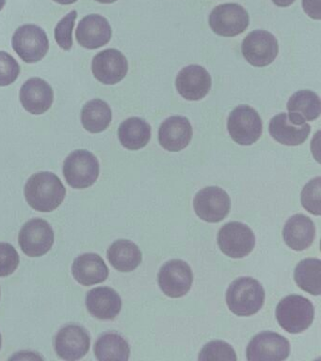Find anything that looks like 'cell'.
I'll return each mask as SVG.
<instances>
[{
  "label": "cell",
  "mask_w": 321,
  "mask_h": 361,
  "mask_svg": "<svg viewBox=\"0 0 321 361\" xmlns=\"http://www.w3.org/2000/svg\"><path fill=\"white\" fill-rule=\"evenodd\" d=\"M111 120V107L100 99L87 102L81 110V123L84 128L92 134L105 131Z\"/></svg>",
  "instance_id": "4316f807"
},
{
  "label": "cell",
  "mask_w": 321,
  "mask_h": 361,
  "mask_svg": "<svg viewBox=\"0 0 321 361\" xmlns=\"http://www.w3.org/2000/svg\"><path fill=\"white\" fill-rule=\"evenodd\" d=\"M112 30L105 17L90 14L78 23L75 37L81 47L87 49H97L111 41Z\"/></svg>",
  "instance_id": "e0dca14e"
},
{
  "label": "cell",
  "mask_w": 321,
  "mask_h": 361,
  "mask_svg": "<svg viewBox=\"0 0 321 361\" xmlns=\"http://www.w3.org/2000/svg\"><path fill=\"white\" fill-rule=\"evenodd\" d=\"M284 243L296 251H303L311 247L315 237L314 222L303 214L290 217L283 231Z\"/></svg>",
  "instance_id": "603a6c76"
},
{
  "label": "cell",
  "mask_w": 321,
  "mask_h": 361,
  "mask_svg": "<svg viewBox=\"0 0 321 361\" xmlns=\"http://www.w3.org/2000/svg\"><path fill=\"white\" fill-rule=\"evenodd\" d=\"M22 251L29 257H41L54 244V231L46 220L33 219L25 223L18 236Z\"/></svg>",
  "instance_id": "ba28073f"
},
{
  "label": "cell",
  "mask_w": 321,
  "mask_h": 361,
  "mask_svg": "<svg viewBox=\"0 0 321 361\" xmlns=\"http://www.w3.org/2000/svg\"><path fill=\"white\" fill-rule=\"evenodd\" d=\"M86 307L94 317L114 320L122 309V300L116 290L109 287H97L86 296Z\"/></svg>",
  "instance_id": "ffe728a7"
},
{
  "label": "cell",
  "mask_w": 321,
  "mask_h": 361,
  "mask_svg": "<svg viewBox=\"0 0 321 361\" xmlns=\"http://www.w3.org/2000/svg\"><path fill=\"white\" fill-rule=\"evenodd\" d=\"M265 296L260 282L250 276H242L228 287L226 303L234 314L252 316L263 307Z\"/></svg>",
  "instance_id": "7a4b0ae2"
},
{
  "label": "cell",
  "mask_w": 321,
  "mask_h": 361,
  "mask_svg": "<svg viewBox=\"0 0 321 361\" xmlns=\"http://www.w3.org/2000/svg\"><path fill=\"white\" fill-rule=\"evenodd\" d=\"M289 117L294 123L303 124L317 120L321 111L320 99L311 90H298L287 103Z\"/></svg>",
  "instance_id": "cb8c5ba5"
},
{
  "label": "cell",
  "mask_w": 321,
  "mask_h": 361,
  "mask_svg": "<svg viewBox=\"0 0 321 361\" xmlns=\"http://www.w3.org/2000/svg\"><path fill=\"white\" fill-rule=\"evenodd\" d=\"M19 255L8 243H0V276L12 275L18 267Z\"/></svg>",
  "instance_id": "836d02e7"
},
{
  "label": "cell",
  "mask_w": 321,
  "mask_h": 361,
  "mask_svg": "<svg viewBox=\"0 0 321 361\" xmlns=\"http://www.w3.org/2000/svg\"><path fill=\"white\" fill-rule=\"evenodd\" d=\"M210 73L200 65L183 68L176 76V86L179 94L188 101H199L205 98L211 90Z\"/></svg>",
  "instance_id": "2e32d148"
},
{
  "label": "cell",
  "mask_w": 321,
  "mask_h": 361,
  "mask_svg": "<svg viewBox=\"0 0 321 361\" xmlns=\"http://www.w3.org/2000/svg\"><path fill=\"white\" fill-rule=\"evenodd\" d=\"M107 257L112 267L120 272H131L142 262V251L129 240L115 241L107 251Z\"/></svg>",
  "instance_id": "d4e9b609"
},
{
  "label": "cell",
  "mask_w": 321,
  "mask_h": 361,
  "mask_svg": "<svg viewBox=\"0 0 321 361\" xmlns=\"http://www.w3.org/2000/svg\"><path fill=\"white\" fill-rule=\"evenodd\" d=\"M92 71L101 83L115 85L126 78L128 71V59L119 50L109 48L95 56Z\"/></svg>",
  "instance_id": "9a60e30c"
},
{
  "label": "cell",
  "mask_w": 321,
  "mask_h": 361,
  "mask_svg": "<svg viewBox=\"0 0 321 361\" xmlns=\"http://www.w3.org/2000/svg\"><path fill=\"white\" fill-rule=\"evenodd\" d=\"M1 344H2V338H1V334H0V348H1Z\"/></svg>",
  "instance_id": "ab89813d"
},
{
  "label": "cell",
  "mask_w": 321,
  "mask_h": 361,
  "mask_svg": "<svg viewBox=\"0 0 321 361\" xmlns=\"http://www.w3.org/2000/svg\"><path fill=\"white\" fill-rule=\"evenodd\" d=\"M99 172L97 158L86 149L73 152L63 163L64 178L73 188H90L97 182Z\"/></svg>",
  "instance_id": "277c9868"
},
{
  "label": "cell",
  "mask_w": 321,
  "mask_h": 361,
  "mask_svg": "<svg viewBox=\"0 0 321 361\" xmlns=\"http://www.w3.org/2000/svg\"><path fill=\"white\" fill-rule=\"evenodd\" d=\"M227 128L236 143L250 146L260 138L263 133V123L255 109L242 104L230 113Z\"/></svg>",
  "instance_id": "5b68a950"
},
{
  "label": "cell",
  "mask_w": 321,
  "mask_h": 361,
  "mask_svg": "<svg viewBox=\"0 0 321 361\" xmlns=\"http://www.w3.org/2000/svg\"><path fill=\"white\" fill-rule=\"evenodd\" d=\"M118 137L121 144L126 149L137 151L147 145L150 141V124L140 118H129L120 124Z\"/></svg>",
  "instance_id": "484cf974"
},
{
  "label": "cell",
  "mask_w": 321,
  "mask_h": 361,
  "mask_svg": "<svg viewBox=\"0 0 321 361\" xmlns=\"http://www.w3.org/2000/svg\"><path fill=\"white\" fill-rule=\"evenodd\" d=\"M5 3H6V0H0V11H1L2 8H4Z\"/></svg>",
  "instance_id": "f35d334b"
},
{
  "label": "cell",
  "mask_w": 321,
  "mask_h": 361,
  "mask_svg": "<svg viewBox=\"0 0 321 361\" xmlns=\"http://www.w3.org/2000/svg\"><path fill=\"white\" fill-rule=\"evenodd\" d=\"M242 55L253 66L265 67L272 64L278 55V42L272 33L255 30L248 34L241 45Z\"/></svg>",
  "instance_id": "8fae6325"
},
{
  "label": "cell",
  "mask_w": 321,
  "mask_h": 361,
  "mask_svg": "<svg viewBox=\"0 0 321 361\" xmlns=\"http://www.w3.org/2000/svg\"><path fill=\"white\" fill-rule=\"evenodd\" d=\"M91 338L88 331L78 324L63 326L56 335V354L64 360H80L88 354Z\"/></svg>",
  "instance_id": "5bb4252c"
},
{
  "label": "cell",
  "mask_w": 321,
  "mask_h": 361,
  "mask_svg": "<svg viewBox=\"0 0 321 361\" xmlns=\"http://www.w3.org/2000/svg\"><path fill=\"white\" fill-rule=\"evenodd\" d=\"M315 317L314 306L309 299L291 295L281 299L276 307V319L281 329L292 334L309 329Z\"/></svg>",
  "instance_id": "3957f363"
},
{
  "label": "cell",
  "mask_w": 321,
  "mask_h": 361,
  "mask_svg": "<svg viewBox=\"0 0 321 361\" xmlns=\"http://www.w3.org/2000/svg\"><path fill=\"white\" fill-rule=\"evenodd\" d=\"M95 354L101 361H126L131 355V347L128 341L117 333H105L95 343Z\"/></svg>",
  "instance_id": "83f0119b"
},
{
  "label": "cell",
  "mask_w": 321,
  "mask_h": 361,
  "mask_svg": "<svg viewBox=\"0 0 321 361\" xmlns=\"http://www.w3.org/2000/svg\"><path fill=\"white\" fill-rule=\"evenodd\" d=\"M20 73V66L12 55L0 51V87L13 84Z\"/></svg>",
  "instance_id": "d6a6232c"
},
{
  "label": "cell",
  "mask_w": 321,
  "mask_h": 361,
  "mask_svg": "<svg viewBox=\"0 0 321 361\" xmlns=\"http://www.w3.org/2000/svg\"><path fill=\"white\" fill-rule=\"evenodd\" d=\"M193 134V126L187 118L173 116L160 126L159 140L167 151L179 152L190 144Z\"/></svg>",
  "instance_id": "d6986e66"
},
{
  "label": "cell",
  "mask_w": 321,
  "mask_h": 361,
  "mask_svg": "<svg viewBox=\"0 0 321 361\" xmlns=\"http://www.w3.org/2000/svg\"><path fill=\"white\" fill-rule=\"evenodd\" d=\"M54 1L61 5H70L73 4V3L77 2L78 0H54Z\"/></svg>",
  "instance_id": "8d00e7d4"
},
{
  "label": "cell",
  "mask_w": 321,
  "mask_h": 361,
  "mask_svg": "<svg viewBox=\"0 0 321 361\" xmlns=\"http://www.w3.org/2000/svg\"><path fill=\"white\" fill-rule=\"evenodd\" d=\"M303 10L313 19L320 20V0H303Z\"/></svg>",
  "instance_id": "e575fe53"
},
{
  "label": "cell",
  "mask_w": 321,
  "mask_h": 361,
  "mask_svg": "<svg viewBox=\"0 0 321 361\" xmlns=\"http://www.w3.org/2000/svg\"><path fill=\"white\" fill-rule=\"evenodd\" d=\"M320 188L321 178L317 177L310 180L301 191V204L309 213L320 216Z\"/></svg>",
  "instance_id": "4dcf8cb0"
},
{
  "label": "cell",
  "mask_w": 321,
  "mask_h": 361,
  "mask_svg": "<svg viewBox=\"0 0 321 361\" xmlns=\"http://www.w3.org/2000/svg\"><path fill=\"white\" fill-rule=\"evenodd\" d=\"M272 2L279 7H289L295 2V0H272Z\"/></svg>",
  "instance_id": "d590c367"
},
{
  "label": "cell",
  "mask_w": 321,
  "mask_h": 361,
  "mask_svg": "<svg viewBox=\"0 0 321 361\" xmlns=\"http://www.w3.org/2000/svg\"><path fill=\"white\" fill-rule=\"evenodd\" d=\"M95 1L103 3V4H111V3L117 1V0H95Z\"/></svg>",
  "instance_id": "74e56055"
},
{
  "label": "cell",
  "mask_w": 321,
  "mask_h": 361,
  "mask_svg": "<svg viewBox=\"0 0 321 361\" xmlns=\"http://www.w3.org/2000/svg\"><path fill=\"white\" fill-rule=\"evenodd\" d=\"M19 98L22 106L33 115H41L52 107L54 93L52 86L44 79L32 78L21 87Z\"/></svg>",
  "instance_id": "ac0fdd59"
},
{
  "label": "cell",
  "mask_w": 321,
  "mask_h": 361,
  "mask_svg": "<svg viewBox=\"0 0 321 361\" xmlns=\"http://www.w3.org/2000/svg\"><path fill=\"white\" fill-rule=\"evenodd\" d=\"M311 132L308 123L297 124L290 120L287 113H280L270 121L269 133L273 140L286 146H298L305 142Z\"/></svg>",
  "instance_id": "44dd1931"
},
{
  "label": "cell",
  "mask_w": 321,
  "mask_h": 361,
  "mask_svg": "<svg viewBox=\"0 0 321 361\" xmlns=\"http://www.w3.org/2000/svg\"><path fill=\"white\" fill-rule=\"evenodd\" d=\"M290 354V343L278 333L264 331L255 336L247 347L249 361H281Z\"/></svg>",
  "instance_id": "30bf717a"
},
{
  "label": "cell",
  "mask_w": 321,
  "mask_h": 361,
  "mask_svg": "<svg viewBox=\"0 0 321 361\" xmlns=\"http://www.w3.org/2000/svg\"><path fill=\"white\" fill-rule=\"evenodd\" d=\"M77 17V11H72L58 23L55 28V39L61 49L69 51L73 47L72 33Z\"/></svg>",
  "instance_id": "1f68e13d"
},
{
  "label": "cell",
  "mask_w": 321,
  "mask_h": 361,
  "mask_svg": "<svg viewBox=\"0 0 321 361\" xmlns=\"http://www.w3.org/2000/svg\"><path fill=\"white\" fill-rule=\"evenodd\" d=\"M72 274L78 283L84 286H92L102 283L108 279L109 268L98 254L85 253L75 259Z\"/></svg>",
  "instance_id": "7402d4cb"
},
{
  "label": "cell",
  "mask_w": 321,
  "mask_h": 361,
  "mask_svg": "<svg viewBox=\"0 0 321 361\" xmlns=\"http://www.w3.org/2000/svg\"><path fill=\"white\" fill-rule=\"evenodd\" d=\"M218 244L225 255L241 259L249 255L255 245L253 231L243 223H226L218 233Z\"/></svg>",
  "instance_id": "52a82bcc"
},
{
  "label": "cell",
  "mask_w": 321,
  "mask_h": 361,
  "mask_svg": "<svg viewBox=\"0 0 321 361\" xmlns=\"http://www.w3.org/2000/svg\"><path fill=\"white\" fill-rule=\"evenodd\" d=\"M193 206L200 219L210 223H218L229 214L231 200L224 189L208 186L196 194Z\"/></svg>",
  "instance_id": "4fadbf2b"
},
{
  "label": "cell",
  "mask_w": 321,
  "mask_h": 361,
  "mask_svg": "<svg viewBox=\"0 0 321 361\" xmlns=\"http://www.w3.org/2000/svg\"><path fill=\"white\" fill-rule=\"evenodd\" d=\"M13 50L26 63H36L46 56L49 42L46 31L35 25H21L12 39Z\"/></svg>",
  "instance_id": "8992f818"
},
{
  "label": "cell",
  "mask_w": 321,
  "mask_h": 361,
  "mask_svg": "<svg viewBox=\"0 0 321 361\" xmlns=\"http://www.w3.org/2000/svg\"><path fill=\"white\" fill-rule=\"evenodd\" d=\"M193 282V271L182 259H171L160 268L159 285L169 298H179L187 295Z\"/></svg>",
  "instance_id": "7c38bea8"
},
{
  "label": "cell",
  "mask_w": 321,
  "mask_h": 361,
  "mask_svg": "<svg viewBox=\"0 0 321 361\" xmlns=\"http://www.w3.org/2000/svg\"><path fill=\"white\" fill-rule=\"evenodd\" d=\"M249 23L247 11L236 3L217 6L210 16L211 30L222 37H235L243 33Z\"/></svg>",
  "instance_id": "9c48e42d"
},
{
  "label": "cell",
  "mask_w": 321,
  "mask_h": 361,
  "mask_svg": "<svg viewBox=\"0 0 321 361\" xmlns=\"http://www.w3.org/2000/svg\"><path fill=\"white\" fill-rule=\"evenodd\" d=\"M198 360L236 361L238 358L230 344L222 341H213L202 347Z\"/></svg>",
  "instance_id": "f546056e"
},
{
  "label": "cell",
  "mask_w": 321,
  "mask_h": 361,
  "mask_svg": "<svg viewBox=\"0 0 321 361\" xmlns=\"http://www.w3.org/2000/svg\"><path fill=\"white\" fill-rule=\"evenodd\" d=\"M25 197L30 207L38 212L54 211L63 203L66 189L57 175L41 171L32 175L25 185Z\"/></svg>",
  "instance_id": "6da1fadb"
},
{
  "label": "cell",
  "mask_w": 321,
  "mask_h": 361,
  "mask_svg": "<svg viewBox=\"0 0 321 361\" xmlns=\"http://www.w3.org/2000/svg\"><path fill=\"white\" fill-rule=\"evenodd\" d=\"M294 279L298 286L313 295L321 293V261L320 259H305L296 267Z\"/></svg>",
  "instance_id": "f1b7e54d"
}]
</instances>
